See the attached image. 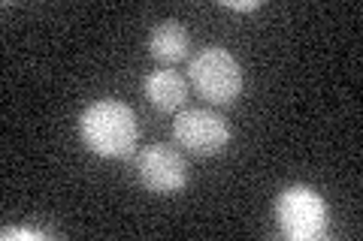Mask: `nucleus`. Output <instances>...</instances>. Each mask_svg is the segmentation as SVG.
Returning a JSON list of instances; mask_svg holds the SVG:
<instances>
[{
	"mask_svg": "<svg viewBox=\"0 0 363 241\" xmlns=\"http://www.w3.org/2000/svg\"><path fill=\"white\" fill-rule=\"evenodd\" d=\"M143 90H145V97H149L152 106H157L161 112H179L188 100V82L176 70L149 73L143 82Z\"/></svg>",
	"mask_w": 363,
	"mask_h": 241,
	"instance_id": "423d86ee",
	"label": "nucleus"
},
{
	"mask_svg": "<svg viewBox=\"0 0 363 241\" xmlns=\"http://www.w3.org/2000/svg\"><path fill=\"white\" fill-rule=\"evenodd\" d=\"M79 136L97 157H124L140 139V124L130 106L118 100H97L79 118Z\"/></svg>",
	"mask_w": 363,
	"mask_h": 241,
	"instance_id": "f257e3e1",
	"label": "nucleus"
},
{
	"mask_svg": "<svg viewBox=\"0 0 363 241\" xmlns=\"http://www.w3.org/2000/svg\"><path fill=\"white\" fill-rule=\"evenodd\" d=\"M281 235L291 241H315L327 229V202L312 187L291 184L276 202Z\"/></svg>",
	"mask_w": 363,
	"mask_h": 241,
	"instance_id": "7ed1b4c3",
	"label": "nucleus"
},
{
	"mask_svg": "<svg viewBox=\"0 0 363 241\" xmlns=\"http://www.w3.org/2000/svg\"><path fill=\"white\" fill-rule=\"evenodd\" d=\"M188 76L194 88L200 90L203 97L215 106H227L240 97L242 90V70H240V61L230 54L212 45V49H203L197 57H191L188 64Z\"/></svg>",
	"mask_w": 363,
	"mask_h": 241,
	"instance_id": "f03ea898",
	"label": "nucleus"
},
{
	"mask_svg": "<svg viewBox=\"0 0 363 241\" xmlns=\"http://www.w3.org/2000/svg\"><path fill=\"white\" fill-rule=\"evenodd\" d=\"M224 6H230V9H242V13H245V9H257L260 4H257V0H224Z\"/></svg>",
	"mask_w": 363,
	"mask_h": 241,
	"instance_id": "6e6552de",
	"label": "nucleus"
},
{
	"mask_svg": "<svg viewBox=\"0 0 363 241\" xmlns=\"http://www.w3.org/2000/svg\"><path fill=\"white\" fill-rule=\"evenodd\" d=\"M136 178L152 193H176L188 181V163L169 145H149L136 157Z\"/></svg>",
	"mask_w": 363,
	"mask_h": 241,
	"instance_id": "39448f33",
	"label": "nucleus"
},
{
	"mask_svg": "<svg viewBox=\"0 0 363 241\" xmlns=\"http://www.w3.org/2000/svg\"><path fill=\"white\" fill-rule=\"evenodd\" d=\"M173 136L185 151L197 157H212L224 151V145L230 142V127H227L221 114H215L209 109H185L176 114Z\"/></svg>",
	"mask_w": 363,
	"mask_h": 241,
	"instance_id": "20e7f679",
	"label": "nucleus"
},
{
	"mask_svg": "<svg viewBox=\"0 0 363 241\" xmlns=\"http://www.w3.org/2000/svg\"><path fill=\"white\" fill-rule=\"evenodd\" d=\"M191 49V37H188V30L179 25V21H161L155 30H152V37H149V52L157 57V61H164V64H176L182 61V57L188 54Z\"/></svg>",
	"mask_w": 363,
	"mask_h": 241,
	"instance_id": "0eeeda50",
	"label": "nucleus"
}]
</instances>
